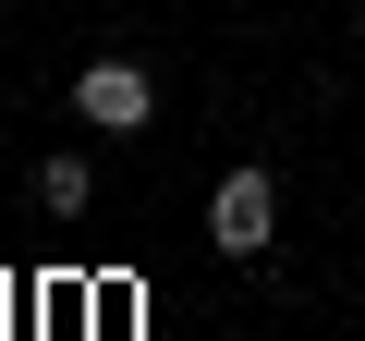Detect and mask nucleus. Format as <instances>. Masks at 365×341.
Returning a JSON list of instances; mask_svg holds the SVG:
<instances>
[{
  "mask_svg": "<svg viewBox=\"0 0 365 341\" xmlns=\"http://www.w3.org/2000/svg\"><path fill=\"white\" fill-rule=\"evenodd\" d=\"M73 110H86L98 134H146V122H158V86H146V61H122V49H110V61H86V73H73Z\"/></svg>",
  "mask_w": 365,
  "mask_h": 341,
  "instance_id": "nucleus-2",
  "label": "nucleus"
},
{
  "mask_svg": "<svg viewBox=\"0 0 365 341\" xmlns=\"http://www.w3.org/2000/svg\"><path fill=\"white\" fill-rule=\"evenodd\" d=\"M207 244L220 256H268L280 244V183L244 158V170H220V195H207Z\"/></svg>",
  "mask_w": 365,
  "mask_h": 341,
  "instance_id": "nucleus-1",
  "label": "nucleus"
},
{
  "mask_svg": "<svg viewBox=\"0 0 365 341\" xmlns=\"http://www.w3.org/2000/svg\"><path fill=\"white\" fill-rule=\"evenodd\" d=\"M86 195H98V183H86V158H37V208H49V220H73Z\"/></svg>",
  "mask_w": 365,
  "mask_h": 341,
  "instance_id": "nucleus-3",
  "label": "nucleus"
},
{
  "mask_svg": "<svg viewBox=\"0 0 365 341\" xmlns=\"http://www.w3.org/2000/svg\"><path fill=\"white\" fill-rule=\"evenodd\" d=\"M353 49H365V0H353Z\"/></svg>",
  "mask_w": 365,
  "mask_h": 341,
  "instance_id": "nucleus-4",
  "label": "nucleus"
}]
</instances>
